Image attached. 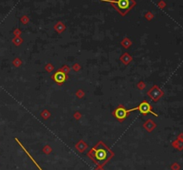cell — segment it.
<instances>
[{
  "instance_id": "obj_3",
  "label": "cell",
  "mask_w": 183,
  "mask_h": 170,
  "mask_svg": "<svg viewBox=\"0 0 183 170\" xmlns=\"http://www.w3.org/2000/svg\"><path fill=\"white\" fill-rule=\"evenodd\" d=\"M151 109H152V107H151V105L149 104L148 102H141L140 104L138 105L137 108L130 109V112H133V110H140V112L142 114H144V115L150 113V114H152V115H154V116L157 117V114H156L155 112H153Z\"/></svg>"
},
{
  "instance_id": "obj_6",
  "label": "cell",
  "mask_w": 183,
  "mask_h": 170,
  "mask_svg": "<svg viewBox=\"0 0 183 170\" xmlns=\"http://www.w3.org/2000/svg\"><path fill=\"white\" fill-rule=\"evenodd\" d=\"M15 140H16V141H17V142H18V143H19V145H20V146H21V148H23V150H24V151H25V152H26V154H27V155H28V156H29V157H30V158H31V160H32V161H33V162H34V164H35V165H36V166H37V167H39V170H42V169H41V168H40V167H39V164H38V163H37V162H36V161H35V160H34V159H33V158H32V157H31V155H30V153H29V152H28V151H27V150H25V148H24V147H23V144H21V143H20V142H19V140H18V139H15Z\"/></svg>"
},
{
  "instance_id": "obj_1",
  "label": "cell",
  "mask_w": 183,
  "mask_h": 170,
  "mask_svg": "<svg viewBox=\"0 0 183 170\" xmlns=\"http://www.w3.org/2000/svg\"><path fill=\"white\" fill-rule=\"evenodd\" d=\"M87 155L91 159H93L95 163L102 166L105 165L114 156V153L106 145H105L102 142H99L89 151Z\"/></svg>"
},
{
  "instance_id": "obj_5",
  "label": "cell",
  "mask_w": 183,
  "mask_h": 170,
  "mask_svg": "<svg viewBox=\"0 0 183 170\" xmlns=\"http://www.w3.org/2000/svg\"><path fill=\"white\" fill-rule=\"evenodd\" d=\"M54 80L56 81L57 83L62 84L66 80V76L63 71H57L54 75Z\"/></svg>"
},
{
  "instance_id": "obj_2",
  "label": "cell",
  "mask_w": 183,
  "mask_h": 170,
  "mask_svg": "<svg viewBox=\"0 0 183 170\" xmlns=\"http://www.w3.org/2000/svg\"><path fill=\"white\" fill-rule=\"evenodd\" d=\"M101 1L110 3L122 16L126 15L130 10L136 5L135 0H101Z\"/></svg>"
},
{
  "instance_id": "obj_4",
  "label": "cell",
  "mask_w": 183,
  "mask_h": 170,
  "mask_svg": "<svg viewBox=\"0 0 183 170\" xmlns=\"http://www.w3.org/2000/svg\"><path fill=\"white\" fill-rule=\"evenodd\" d=\"M130 112V110H126L125 108H123L122 106H119L114 110V117L116 118V119H118L119 120H123L129 115Z\"/></svg>"
}]
</instances>
